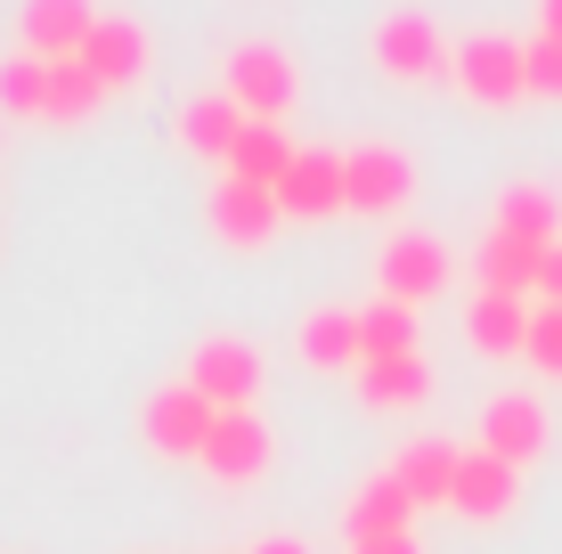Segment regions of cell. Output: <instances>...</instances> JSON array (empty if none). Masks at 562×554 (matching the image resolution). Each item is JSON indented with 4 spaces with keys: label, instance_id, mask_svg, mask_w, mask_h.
<instances>
[{
    "label": "cell",
    "instance_id": "obj_12",
    "mask_svg": "<svg viewBox=\"0 0 562 554\" xmlns=\"http://www.w3.org/2000/svg\"><path fill=\"white\" fill-rule=\"evenodd\" d=\"M212 228H221V245H237V253H261V245L285 228V213H278V188L221 180V188H212Z\"/></svg>",
    "mask_w": 562,
    "mask_h": 554
},
{
    "label": "cell",
    "instance_id": "obj_19",
    "mask_svg": "<svg viewBox=\"0 0 562 554\" xmlns=\"http://www.w3.org/2000/svg\"><path fill=\"white\" fill-rule=\"evenodd\" d=\"M538 245H521V237H506V228H490V237H481V294H514V302H530L538 294Z\"/></svg>",
    "mask_w": 562,
    "mask_h": 554
},
{
    "label": "cell",
    "instance_id": "obj_1",
    "mask_svg": "<svg viewBox=\"0 0 562 554\" xmlns=\"http://www.w3.org/2000/svg\"><path fill=\"white\" fill-rule=\"evenodd\" d=\"M367 57H375V74H392V82H408V90L457 82V49L424 9H392L375 33H367Z\"/></svg>",
    "mask_w": 562,
    "mask_h": 554
},
{
    "label": "cell",
    "instance_id": "obj_6",
    "mask_svg": "<svg viewBox=\"0 0 562 554\" xmlns=\"http://www.w3.org/2000/svg\"><path fill=\"white\" fill-rule=\"evenodd\" d=\"M188 384H196L221 416L254 408V399H261V351L237 342V335H212V342H196V359H188Z\"/></svg>",
    "mask_w": 562,
    "mask_h": 554
},
{
    "label": "cell",
    "instance_id": "obj_21",
    "mask_svg": "<svg viewBox=\"0 0 562 554\" xmlns=\"http://www.w3.org/2000/svg\"><path fill=\"white\" fill-rule=\"evenodd\" d=\"M457 456H464V449H449V441H408V449L392 456V482H400V489L416 498V513H424V506H449Z\"/></svg>",
    "mask_w": 562,
    "mask_h": 554
},
{
    "label": "cell",
    "instance_id": "obj_3",
    "mask_svg": "<svg viewBox=\"0 0 562 554\" xmlns=\"http://www.w3.org/2000/svg\"><path fill=\"white\" fill-rule=\"evenodd\" d=\"M221 90L245 106V123H278L302 82H294V57H285L278 42H237V49H228V82Z\"/></svg>",
    "mask_w": 562,
    "mask_h": 554
},
{
    "label": "cell",
    "instance_id": "obj_10",
    "mask_svg": "<svg viewBox=\"0 0 562 554\" xmlns=\"http://www.w3.org/2000/svg\"><path fill=\"white\" fill-rule=\"evenodd\" d=\"M82 66L99 74V90H139L147 66H155L147 25H139V16H106L99 9V25H90V42H82Z\"/></svg>",
    "mask_w": 562,
    "mask_h": 554
},
{
    "label": "cell",
    "instance_id": "obj_32",
    "mask_svg": "<svg viewBox=\"0 0 562 554\" xmlns=\"http://www.w3.org/2000/svg\"><path fill=\"white\" fill-rule=\"evenodd\" d=\"M254 554H310V546H302V539H261Z\"/></svg>",
    "mask_w": 562,
    "mask_h": 554
},
{
    "label": "cell",
    "instance_id": "obj_30",
    "mask_svg": "<svg viewBox=\"0 0 562 554\" xmlns=\"http://www.w3.org/2000/svg\"><path fill=\"white\" fill-rule=\"evenodd\" d=\"M538 302H562V245L538 261Z\"/></svg>",
    "mask_w": 562,
    "mask_h": 554
},
{
    "label": "cell",
    "instance_id": "obj_9",
    "mask_svg": "<svg viewBox=\"0 0 562 554\" xmlns=\"http://www.w3.org/2000/svg\"><path fill=\"white\" fill-rule=\"evenodd\" d=\"M554 441V425H547V399H530V392H497L490 408H481V449L490 456H506V465H538Z\"/></svg>",
    "mask_w": 562,
    "mask_h": 554
},
{
    "label": "cell",
    "instance_id": "obj_27",
    "mask_svg": "<svg viewBox=\"0 0 562 554\" xmlns=\"http://www.w3.org/2000/svg\"><path fill=\"white\" fill-rule=\"evenodd\" d=\"M521 359H530L538 375H562V302H538L530 310V351Z\"/></svg>",
    "mask_w": 562,
    "mask_h": 554
},
{
    "label": "cell",
    "instance_id": "obj_29",
    "mask_svg": "<svg viewBox=\"0 0 562 554\" xmlns=\"http://www.w3.org/2000/svg\"><path fill=\"white\" fill-rule=\"evenodd\" d=\"M351 554H424L416 530H400V539H351Z\"/></svg>",
    "mask_w": 562,
    "mask_h": 554
},
{
    "label": "cell",
    "instance_id": "obj_15",
    "mask_svg": "<svg viewBox=\"0 0 562 554\" xmlns=\"http://www.w3.org/2000/svg\"><path fill=\"white\" fill-rule=\"evenodd\" d=\"M342 530H351V539H400V530H416V498L392 482V465L367 473V482L351 489V506H342Z\"/></svg>",
    "mask_w": 562,
    "mask_h": 554
},
{
    "label": "cell",
    "instance_id": "obj_11",
    "mask_svg": "<svg viewBox=\"0 0 562 554\" xmlns=\"http://www.w3.org/2000/svg\"><path fill=\"white\" fill-rule=\"evenodd\" d=\"M449 506L464 513V522H506V513L521 506V473L506 465V456H490V449H464L457 482H449Z\"/></svg>",
    "mask_w": 562,
    "mask_h": 554
},
{
    "label": "cell",
    "instance_id": "obj_13",
    "mask_svg": "<svg viewBox=\"0 0 562 554\" xmlns=\"http://www.w3.org/2000/svg\"><path fill=\"white\" fill-rule=\"evenodd\" d=\"M278 213H285V221H326V213H342V147H302L294 171L278 180Z\"/></svg>",
    "mask_w": 562,
    "mask_h": 554
},
{
    "label": "cell",
    "instance_id": "obj_16",
    "mask_svg": "<svg viewBox=\"0 0 562 554\" xmlns=\"http://www.w3.org/2000/svg\"><path fill=\"white\" fill-rule=\"evenodd\" d=\"M497 228L521 237V245H538V253H554L562 245V196L547 180H514L506 196H497Z\"/></svg>",
    "mask_w": 562,
    "mask_h": 554
},
{
    "label": "cell",
    "instance_id": "obj_26",
    "mask_svg": "<svg viewBox=\"0 0 562 554\" xmlns=\"http://www.w3.org/2000/svg\"><path fill=\"white\" fill-rule=\"evenodd\" d=\"M42 99H49V66L42 57H0V114H16V123H42Z\"/></svg>",
    "mask_w": 562,
    "mask_h": 554
},
{
    "label": "cell",
    "instance_id": "obj_7",
    "mask_svg": "<svg viewBox=\"0 0 562 554\" xmlns=\"http://www.w3.org/2000/svg\"><path fill=\"white\" fill-rule=\"evenodd\" d=\"M269 456H278V441H269L261 408H228L221 425H212V441H204V456H196V465L212 473V482L245 489V482H261V473H269Z\"/></svg>",
    "mask_w": 562,
    "mask_h": 554
},
{
    "label": "cell",
    "instance_id": "obj_14",
    "mask_svg": "<svg viewBox=\"0 0 562 554\" xmlns=\"http://www.w3.org/2000/svg\"><path fill=\"white\" fill-rule=\"evenodd\" d=\"M90 25H99V9H90V0H25V57L66 66V57H82Z\"/></svg>",
    "mask_w": 562,
    "mask_h": 554
},
{
    "label": "cell",
    "instance_id": "obj_25",
    "mask_svg": "<svg viewBox=\"0 0 562 554\" xmlns=\"http://www.w3.org/2000/svg\"><path fill=\"white\" fill-rule=\"evenodd\" d=\"M400 351H416V310L375 294L359 310V368H367V359H400Z\"/></svg>",
    "mask_w": 562,
    "mask_h": 554
},
{
    "label": "cell",
    "instance_id": "obj_20",
    "mask_svg": "<svg viewBox=\"0 0 562 554\" xmlns=\"http://www.w3.org/2000/svg\"><path fill=\"white\" fill-rule=\"evenodd\" d=\"M302 147L285 139L278 123H245L237 131V147H228V180H245V188H278L285 171H294Z\"/></svg>",
    "mask_w": 562,
    "mask_h": 554
},
{
    "label": "cell",
    "instance_id": "obj_31",
    "mask_svg": "<svg viewBox=\"0 0 562 554\" xmlns=\"http://www.w3.org/2000/svg\"><path fill=\"white\" fill-rule=\"evenodd\" d=\"M538 33H547V42H562V0H538Z\"/></svg>",
    "mask_w": 562,
    "mask_h": 554
},
{
    "label": "cell",
    "instance_id": "obj_4",
    "mask_svg": "<svg viewBox=\"0 0 562 554\" xmlns=\"http://www.w3.org/2000/svg\"><path fill=\"white\" fill-rule=\"evenodd\" d=\"M457 90H464L473 106H514V99H530L521 42H514V33H473V42H457Z\"/></svg>",
    "mask_w": 562,
    "mask_h": 554
},
{
    "label": "cell",
    "instance_id": "obj_2",
    "mask_svg": "<svg viewBox=\"0 0 562 554\" xmlns=\"http://www.w3.org/2000/svg\"><path fill=\"white\" fill-rule=\"evenodd\" d=\"M408 196H416V163H408V147H392V139H375V147H342V213H408Z\"/></svg>",
    "mask_w": 562,
    "mask_h": 554
},
{
    "label": "cell",
    "instance_id": "obj_23",
    "mask_svg": "<svg viewBox=\"0 0 562 554\" xmlns=\"http://www.w3.org/2000/svg\"><path fill=\"white\" fill-rule=\"evenodd\" d=\"M99 106H106V90H99V74H90L82 57L49 66V99H42V123H90Z\"/></svg>",
    "mask_w": 562,
    "mask_h": 554
},
{
    "label": "cell",
    "instance_id": "obj_5",
    "mask_svg": "<svg viewBox=\"0 0 562 554\" xmlns=\"http://www.w3.org/2000/svg\"><path fill=\"white\" fill-rule=\"evenodd\" d=\"M375 285H383V302H432L440 285H449V245L440 237H424V228H400L392 245L375 253Z\"/></svg>",
    "mask_w": 562,
    "mask_h": 554
},
{
    "label": "cell",
    "instance_id": "obj_18",
    "mask_svg": "<svg viewBox=\"0 0 562 554\" xmlns=\"http://www.w3.org/2000/svg\"><path fill=\"white\" fill-rule=\"evenodd\" d=\"M359 399L367 408H424L432 399V368H424V351H400V359H367L359 368Z\"/></svg>",
    "mask_w": 562,
    "mask_h": 554
},
{
    "label": "cell",
    "instance_id": "obj_24",
    "mask_svg": "<svg viewBox=\"0 0 562 554\" xmlns=\"http://www.w3.org/2000/svg\"><path fill=\"white\" fill-rule=\"evenodd\" d=\"M302 359L310 368H359V310H310L302 318Z\"/></svg>",
    "mask_w": 562,
    "mask_h": 554
},
{
    "label": "cell",
    "instance_id": "obj_22",
    "mask_svg": "<svg viewBox=\"0 0 562 554\" xmlns=\"http://www.w3.org/2000/svg\"><path fill=\"white\" fill-rule=\"evenodd\" d=\"M171 131H180V147H196V156H221V163H228V147H237V131H245V106L228 99V90H212V99H188Z\"/></svg>",
    "mask_w": 562,
    "mask_h": 554
},
{
    "label": "cell",
    "instance_id": "obj_28",
    "mask_svg": "<svg viewBox=\"0 0 562 554\" xmlns=\"http://www.w3.org/2000/svg\"><path fill=\"white\" fill-rule=\"evenodd\" d=\"M521 66H530V99H562V42H521Z\"/></svg>",
    "mask_w": 562,
    "mask_h": 554
},
{
    "label": "cell",
    "instance_id": "obj_17",
    "mask_svg": "<svg viewBox=\"0 0 562 554\" xmlns=\"http://www.w3.org/2000/svg\"><path fill=\"white\" fill-rule=\"evenodd\" d=\"M530 310H538V302L473 294V310H464V335H473L481 359H514V351H530Z\"/></svg>",
    "mask_w": 562,
    "mask_h": 554
},
{
    "label": "cell",
    "instance_id": "obj_8",
    "mask_svg": "<svg viewBox=\"0 0 562 554\" xmlns=\"http://www.w3.org/2000/svg\"><path fill=\"white\" fill-rule=\"evenodd\" d=\"M212 425H221V408H212V399L188 384V375L147 399V449H155V456H204Z\"/></svg>",
    "mask_w": 562,
    "mask_h": 554
}]
</instances>
